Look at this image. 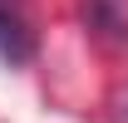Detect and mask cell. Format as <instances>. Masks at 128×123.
<instances>
[{
	"label": "cell",
	"instance_id": "cell-1",
	"mask_svg": "<svg viewBox=\"0 0 128 123\" xmlns=\"http://www.w3.org/2000/svg\"><path fill=\"white\" fill-rule=\"evenodd\" d=\"M34 20L30 0H0V59L5 64H30L34 59Z\"/></svg>",
	"mask_w": 128,
	"mask_h": 123
}]
</instances>
